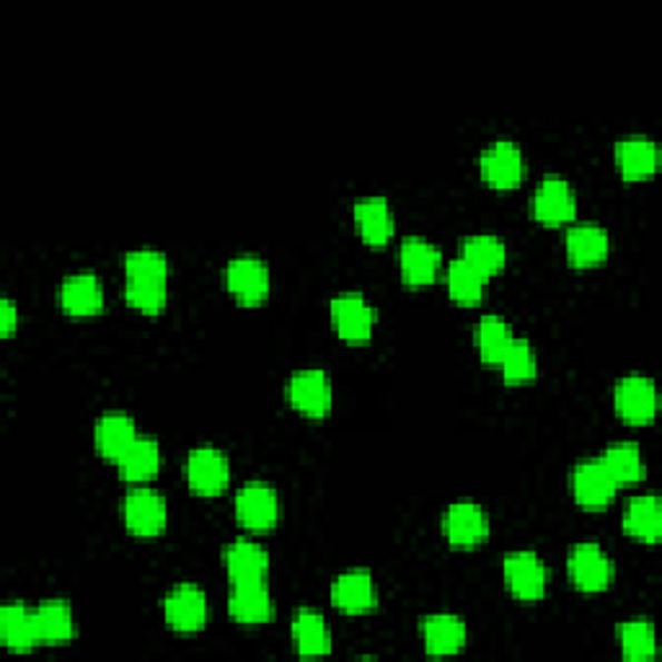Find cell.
Returning <instances> with one entry per match:
<instances>
[{
	"instance_id": "obj_8",
	"label": "cell",
	"mask_w": 662,
	"mask_h": 662,
	"mask_svg": "<svg viewBox=\"0 0 662 662\" xmlns=\"http://www.w3.org/2000/svg\"><path fill=\"white\" fill-rule=\"evenodd\" d=\"M507 587L521 601H539L546 590V567L533 552H513L502 564Z\"/></svg>"
},
{
	"instance_id": "obj_13",
	"label": "cell",
	"mask_w": 662,
	"mask_h": 662,
	"mask_svg": "<svg viewBox=\"0 0 662 662\" xmlns=\"http://www.w3.org/2000/svg\"><path fill=\"white\" fill-rule=\"evenodd\" d=\"M230 616L241 624H265L275 616V601L265 582H234V593L228 597Z\"/></svg>"
},
{
	"instance_id": "obj_7",
	"label": "cell",
	"mask_w": 662,
	"mask_h": 662,
	"mask_svg": "<svg viewBox=\"0 0 662 662\" xmlns=\"http://www.w3.org/2000/svg\"><path fill=\"white\" fill-rule=\"evenodd\" d=\"M185 472H187V482L191 490L199 494H207V497H213V494L226 490V484L230 478L228 458L223 456L220 451L210 448V445H205V448H195L189 453Z\"/></svg>"
},
{
	"instance_id": "obj_32",
	"label": "cell",
	"mask_w": 662,
	"mask_h": 662,
	"mask_svg": "<svg viewBox=\"0 0 662 662\" xmlns=\"http://www.w3.org/2000/svg\"><path fill=\"white\" fill-rule=\"evenodd\" d=\"M464 259L472 261L478 273L492 277L502 273V267H505L507 261V251H505V244H502V238L478 234V236H468L464 241Z\"/></svg>"
},
{
	"instance_id": "obj_34",
	"label": "cell",
	"mask_w": 662,
	"mask_h": 662,
	"mask_svg": "<svg viewBox=\"0 0 662 662\" xmlns=\"http://www.w3.org/2000/svg\"><path fill=\"white\" fill-rule=\"evenodd\" d=\"M125 275L127 280H146V283H166L169 280V261L156 249H138L125 257Z\"/></svg>"
},
{
	"instance_id": "obj_36",
	"label": "cell",
	"mask_w": 662,
	"mask_h": 662,
	"mask_svg": "<svg viewBox=\"0 0 662 662\" xmlns=\"http://www.w3.org/2000/svg\"><path fill=\"white\" fill-rule=\"evenodd\" d=\"M502 378L507 383H525L536 376V355L525 339L510 342L507 353L500 360Z\"/></svg>"
},
{
	"instance_id": "obj_3",
	"label": "cell",
	"mask_w": 662,
	"mask_h": 662,
	"mask_svg": "<svg viewBox=\"0 0 662 662\" xmlns=\"http://www.w3.org/2000/svg\"><path fill=\"white\" fill-rule=\"evenodd\" d=\"M125 525L130 528L135 536L150 539L156 533L164 531L166 525V505L161 494L154 490H146V486H138L125 497L122 505Z\"/></svg>"
},
{
	"instance_id": "obj_23",
	"label": "cell",
	"mask_w": 662,
	"mask_h": 662,
	"mask_svg": "<svg viewBox=\"0 0 662 662\" xmlns=\"http://www.w3.org/2000/svg\"><path fill=\"white\" fill-rule=\"evenodd\" d=\"M226 560V570L234 582H257L265 577L269 567V556L259 544H254L249 539H238L226 549L223 554Z\"/></svg>"
},
{
	"instance_id": "obj_12",
	"label": "cell",
	"mask_w": 662,
	"mask_h": 662,
	"mask_svg": "<svg viewBox=\"0 0 662 662\" xmlns=\"http://www.w3.org/2000/svg\"><path fill=\"white\" fill-rule=\"evenodd\" d=\"M443 531L453 546H476L490 533V521L474 502H456L443 517Z\"/></svg>"
},
{
	"instance_id": "obj_33",
	"label": "cell",
	"mask_w": 662,
	"mask_h": 662,
	"mask_svg": "<svg viewBox=\"0 0 662 662\" xmlns=\"http://www.w3.org/2000/svg\"><path fill=\"white\" fill-rule=\"evenodd\" d=\"M486 280H490V277H486L484 273H478L472 261H466L464 257L456 259L448 267V290L453 298L461 303H476L478 298H482Z\"/></svg>"
},
{
	"instance_id": "obj_28",
	"label": "cell",
	"mask_w": 662,
	"mask_h": 662,
	"mask_svg": "<svg viewBox=\"0 0 662 662\" xmlns=\"http://www.w3.org/2000/svg\"><path fill=\"white\" fill-rule=\"evenodd\" d=\"M34 624H37L39 642H47V644L68 642L76 632L73 611H70V605L66 601H50L39 605L34 611Z\"/></svg>"
},
{
	"instance_id": "obj_30",
	"label": "cell",
	"mask_w": 662,
	"mask_h": 662,
	"mask_svg": "<svg viewBox=\"0 0 662 662\" xmlns=\"http://www.w3.org/2000/svg\"><path fill=\"white\" fill-rule=\"evenodd\" d=\"M601 464L605 466V472L613 476V482L619 486L624 484H634L644 476V461L642 453L634 443H613L605 448L601 456Z\"/></svg>"
},
{
	"instance_id": "obj_5",
	"label": "cell",
	"mask_w": 662,
	"mask_h": 662,
	"mask_svg": "<svg viewBox=\"0 0 662 662\" xmlns=\"http://www.w3.org/2000/svg\"><path fill=\"white\" fill-rule=\"evenodd\" d=\"M166 621L177 632H199L207 621V597L191 582H181L164 597Z\"/></svg>"
},
{
	"instance_id": "obj_11",
	"label": "cell",
	"mask_w": 662,
	"mask_h": 662,
	"mask_svg": "<svg viewBox=\"0 0 662 662\" xmlns=\"http://www.w3.org/2000/svg\"><path fill=\"white\" fill-rule=\"evenodd\" d=\"M287 398L308 417H324L332 406V386L324 370H300L287 383Z\"/></svg>"
},
{
	"instance_id": "obj_18",
	"label": "cell",
	"mask_w": 662,
	"mask_h": 662,
	"mask_svg": "<svg viewBox=\"0 0 662 662\" xmlns=\"http://www.w3.org/2000/svg\"><path fill=\"white\" fill-rule=\"evenodd\" d=\"M135 441H138V433H135V419L130 414L111 412V414H103V417L96 422L93 443L101 456L119 461L122 458V453L130 448Z\"/></svg>"
},
{
	"instance_id": "obj_25",
	"label": "cell",
	"mask_w": 662,
	"mask_h": 662,
	"mask_svg": "<svg viewBox=\"0 0 662 662\" xmlns=\"http://www.w3.org/2000/svg\"><path fill=\"white\" fill-rule=\"evenodd\" d=\"M616 164H619V171L624 174V179L629 181L650 177V174L658 169L655 142L648 138H640V135L621 140L616 146Z\"/></svg>"
},
{
	"instance_id": "obj_37",
	"label": "cell",
	"mask_w": 662,
	"mask_h": 662,
	"mask_svg": "<svg viewBox=\"0 0 662 662\" xmlns=\"http://www.w3.org/2000/svg\"><path fill=\"white\" fill-rule=\"evenodd\" d=\"M125 298L142 314H158L166 303V283H146V280H127Z\"/></svg>"
},
{
	"instance_id": "obj_20",
	"label": "cell",
	"mask_w": 662,
	"mask_h": 662,
	"mask_svg": "<svg viewBox=\"0 0 662 662\" xmlns=\"http://www.w3.org/2000/svg\"><path fill=\"white\" fill-rule=\"evenodd\" d=\"M609 234L595 223H580L567 234V257L574 267L597 265L609 257Z\"/></svg>"
},
{
	"instance_id": "obj_27",
	"label": "cell",
	"mask_w": 662,
	"mask_h": 662,
	"mask_svg": "<svg viewBox=\"0 0 662 662\" xmlns=\"http://www.w3.org/2000/svg\"><path fill=\"white\" fill-rule=\"evenodd\" d=\"M293 640L300 655H326L332 650L326 621L318 611L300 609L293 619Z\"/></svg>"
},
{
	"instance_id": "obj_2",
	"label": "cell",
	"mask_w": 662,
	"mask_h": 662,
	"mask_svg": "<svg viewBox=\"0 0 662 662\" xmlns=\"http://www.w3.org/2000/svg\"><path fill=\"white\" fill-rule=\"evenodd\" d=\"M567 567L574 585L585 590V593H601V590L609 587L613 577V564L609 554L597 544H590V541L572 549Z\"/></svg>"
},
{
	"instance_id": "obj_17",
	"label": "cell",
	"mask_w": 662,
	"mask_h": 662,
	"mask_svg": "<svg viewBox=\"0 0 662 662\" xmlns=\"http://www.w3.org/2000/svg\"><path fill=\"white\" fill-rule=\"evenodd\" d=\"M398 261H402V275L409 285H427L435 280L437 269H441V249L433 246L425 238L409 236L402 244V254H398Z\"/></svg>"
},
{
	"instance_id": "obj_9",
	"label": "cell",
	"mask_w": 662,
	"mask_h": 662,
	"mask_svg": "<svg viewBox=\"0 0 662 662\" xmlns=\"http://www.w3.org/2000/svg\"><path fill=\"white\" fill-rule=\"evenodd\" d=\"M616 490H619V484L613 482V476L609 472H605L601 458L582 461V464L574 468L572 492L582 507L601 510L605 505H611Z\"/></svg>"
},
{
	"instance_id": "obj_21",
	"label": "cell",
	"mask_w": 662,
	"mask_h": 662,
	"mask_svg": "<svg viewBox=\"0 0 662 662\" xmlns=\"http://www.w3.org/2000/svg\"><path fill=\"white\" fill-rule=\"evenodd\" d=\"M422 636L429 655H453L466 644V624L451 613H437L422 621Z\"/></svg>"
},
{
	"instance_id": "obj_19",
	"label": "cell",
	"mask_w": 662,
	"mask_h": 662,
	"mask_svg": "<svg viewBox=\"0 0 662 662\" xmlns=\"http://www.w3.org/2000/svg\"><path fill=\"white\" fill-rule=\"evenodd\" d=\"M60 306L73 316H91L103 306V293L99 285V277L93 273H78L70 275L58 290Z\"/></svg>"
},
{
	"instance_id": "obj_22",
	"label": "cell",
	"mask_w": 662,
	"mask_h": 662,
	"mask_svg": "<svg viewBox=\"0 0 662 662\" xmlns=\"http://www.w3.org/2000/svg\"><path fill=\"white\" fill-rule=\"evenodd\" d=\"M355 223L360 234L370 246H383L394 236V218H391V207L386 197H365L357 199L353 207Z\"/></svg>"
},
{
	"instance_id": "obj_10",
	"label": "cell",
	"mask_w": 662,
	"mask_h": 662,
	"mask_svg": "<svg viewBox=\"0 0 662 662\" xmlns=\"http://www.w3.org/2000/svg\"><path fill=\"white\" fill-rule=\"evenodd\" d=\"M332 318L337 324L339 337L347 342H365L376 324V310L365 303L360 293H342L332 300Z\"/></svg>"
},
{
	"instance_id": "obj_15",
	"label": "cell",
	"mask_w": 662,
	"mask_h": 662,
	"mask_svg": "<svg viewBox=\"0 0 662 662\" xmlns=\"http://www.w3.org/2000/svg\"><path fill=\"white\" fill-rule=\"evenodd\" d=\"M332 601L339 611L349 613V616H357V613H368L370 609H376L378 593L370 572L353 570L342 574L332 587Z\"/></svg>"
},
{
	"instance_id": "obj_35",
	"label": "cell",
	"mask_w": 662,
	"mask_h": 662,
	"mask_svg": "<svg viewBox=\"0 0 662 662\" xmlns=\"http://www.w3.org/2000/svg\"><path fill=\"white\" fill-rule=\"evenodd\" d=\"M621 650L629 660H650L655 655V629L650 621H626L619 626Z\"/></svg>"
},
{
	"instance_id": "obj_6",
	"label": "cell",
	"mask_w": 662,
	"mask_h": 662,
	"mask_svg": "<svg viewBox=\"0 0 662 662\" xmlns=\"http://www.w3.org/2000/svg\"><path fill=\"white\" fill-rule=\"evenodd\" d=\"M478 169H482V177L490 181L492 187L507 189V187H515L517 181L523 179L525 161H523L521 148H517L515 142L500 140L482 150Z\"/></svg>"
},
{
	"instance_id": "obj_26",
	"label": "cell",
	"mask_w": 662,
	"mask_h": 662,
	"mask_svg": "<svg viewBox=\"0 0 662 662\" xmlns=\"http://www.w3.org/2000/svg\"><path fill=\"white\" fill-rule=\"evenodd\" d=\"M0 636L11 650H31L39 642L34 611L23 603H8L0 609Z\"/></svg>"
},
{
	"instance_id": "obj_14",
	"label": "cell",
	"mask_w": 662,
	"mask_h": 662,
	"mask_svg": "<svg viewBox=\"0 0 662 662\" xmlns=\"http://www.w3.org/2000/svg\"><path fill=\"white\" fill-rule=\"evenodd\" d=\"M574 210H577V202H574L572 187L567 181L560 177H546L541 181L536 195H533V215L541 223L560 226V223L574 218Z\"/></svg>"
},
{
	"instance_id": "obj_31",
	"label": "cell",
	"mask_w": 662,
	"mask_h": 662,
	"mask_svg": "<svg viewBox=\"0 0 662 662\" xmlns=\"http://www.w3.org/2000/svg\"><path fill=\"white\" fill-rule=\"evenodd\" d=\"M513 339H515L513 332H510V326L502 316L486 314V316H482V322H478V326H476L478 355H482V360L490 365H500L502 355L507 353L510 342Z\"/></svg>"
},
{
	"instance_id": "obj_29",
	"label": "cell",
	"mask_w": 662,
	"mask_h": 662,
	"mask_svg": "<svg viewBox=\"0 0 662 662\" xmlns=\"http://www.w3.org/2000/svg\"><path fill=\"white\" fill-rule=\"evenodd\" d=\"M117 464L119 474H122L127 482H146V478L158 472L161 451H158V443L154 437H138V441L122 453V458H119Z\"/></svg>"
},
{
	"instance_id": "obj_1",
	"label": "cell",
	"mask_w": 662,
	"mask_h": 662,
	"mask_svg": "<svg viewBox=\"0 0 662 662\" xmlns=\"http://www.w3.org/2000/svg\"><path fill=\"white\" fill-rule=\"evenodd\" d=\"M236 517L249 531H269L280 517L277 492L269 484L251 482L236 494Z\"/></svg>"
},
{
	"instance_id": "obj_16",
	"label": "cell",
	"mask_w": 662,
	"mask_h": 662,
	"mask_svg": "<svg viewBox=\"0 0 662 662\" xmlns=\"http://www.w3.org/2000/svg\"><path fill=\"white\" fill-rule=\"evenodd\" d=\"M228 290L244 303H259L269 290V273L257 257H236L226 267Z\"/></svg>"
},
{
	"instance_id": "obj_4",
	"label": "cell",
	"mask_w": 662,
	"mask_h": 662,
	"mask_svg": "<svg viewBox=\"0 0 662 662\" xmlns=\"http://www.w3.org/2000/svg\"><path fill=\"white\" fill-rule=\"evenodd\" d=\"M616 409L632 425H648L658 412L655 383L640 373L621 378L616 386Z\"/></svg>"
},
{
	"instance_id": "obj_38",
	"label": "cell",
	"mask_w": 662,
	"mask_h": 662,
	"mask_svg": "<svg viewBox=\"0 0 662 662\" xmlns=\"http://www.w3.org/2000/svg\"><path fill=\"white\" fill-rule=\"evenodd\" d=\"M16 318H19V314H16L13 300L11 298L0 300V332H3V337H11L13 334Z\"/></svg>"
},
{
	"instance_id": "obj_24",
	"label": "cell",
	"mask_w": 662,
	"mask_h": 662,
	"mask_svg": "<svg viewBox=\"0 0 662 662\" xmlns=\"http://www.w3.org/2000/svg\"><path fill=\"white\" fill-rule=\"evenodd\" d=\"M624 528L629 536L655 544L662 533V507L655 494H644V497H634L629 502L624 513Z\"/></svg>"
}]
</instances>
